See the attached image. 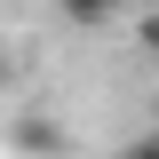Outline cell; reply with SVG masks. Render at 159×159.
I'll list each match as a JSON object with an SVG mask.
<instances>
[{"label": "cell", "mask_w": 159, "mask_h": 159, "mask_svg": "<svg viewBox=\"0 0 159 159\" xmlns=\"http://www.w3.org/2000/svg\"><path fill=\"white\" fill-rule=\"evenodd\" d=\"M8 135H16L24 159H56V151H64V127H56L48 111H16V127H8Z\"/></svg>", "instance_id": "obj_1"}, {"label": "cell", "mask_w": 159, "mask_h": 159, "mask_svg": "<svg viewBox=\"0 0 159 159\" xmlns=\"http://www.w3.org/2000/svg\"><path fill=\"white\" fill-rule=\"evenodd\" d=\"M64 8V24H80V32H96V24H111L119 8H127V0H56Z\"/></svg>", "instance_id": "obj_2"}, {"label": "cell", "mask_w": 159, "mask_h": 159, "mask_svg": "<svg viewBox=\"0 0 159 159\" xmlns=\"http://www.w3.org/2000/svg\"><path fill=\"white\" fill-rule=\"evenodd\" d=\"M135 48L159 64V8H143V16H135Z\"/></svg>", "instance_id": "obj_3"}, {"label": "cell", "mask_w": 159, "mask_h": 159, "mask_svg": "<svg viewBox=\"0 0 159 159\" xmlns=\"http://www.w3.org/2000/svg\"><path fill=\"white\" fill-rule=\"evenodd\" d=\"M111 159H159V135H127V143H119Z\"/></svg>", "instance_id": "obj_4"}]
</instances>
